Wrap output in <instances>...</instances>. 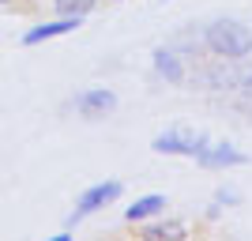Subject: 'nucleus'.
I'll list each match as a JSON object with an SVG mask.
<instances>
[{
	"mask_svg": "<svg viewBox=\"0 0 252 241\" xmlns=\"http://www.w3.org/2000/svg\"><path fill=\"white\" fill-rule=\"evenodd\" d=\"M203 42L215 57H226V61H237L245 53H252V42H249V27H241L237 19H215L203 34Z\"/></svg>",
	"mask_w": 252,
	"mask_h": 241,
	"instance_id": "f257e3e1",
	"label": "nucleus"
},
{
	"mask_svg": "<svg viewBox=\"0 0 252 241\" xmlns=\"http://www.w3.org/2000/svg\"><path fill=\"white\" fill-rule=\"evenodd\" d=\"M158 155H185V158H200L211 147L207 132H196V128H169V132H158L151 139Z\"/></svg>",
	"mask_w": 252,
	"mask_h": 241,
	"instance_id": "f03ea898",
	"label": "nucleus"
},
{
	"mask_svg": "<svg viewBox=\"0 0 252 241\" xmlns=\"http://www.w3.org/2000/svg\"><path fill=\"white\" fill-rule=\"evenodd\" d=\"M121 192H125V189H121V181H98V185H91V189H87L83 196L75 200V211H72V219H68V222L75 226L79 219H87V215L102 211L105 204H113V200L121 196Z\"/></svg>",
	"mask_w": 252,
	"mask_h": 241,
	"instance_id": "7ed1b4c3",
	"label": "nucleus"
},
{
	"mask_svg": "<svg viewBox=\"0 0 252 241\" xmlns=\"http://www.w3.org/2000/svg\"><path fill=\"white\" fill-rule=\"evenodd\" d=\"M75 109H79V117H87V121H98V117H105V113L117 109V95L109 91V87L79 91V95H75Z\"/></svg>",
	"mask_w": 252,
	"mask_h": 241,
	"instance_id": "20e7f679",
	"label": "nucleus"
},
{
	"mask_svg": "<svg viewBox=\"0 0 252 241\" xmlns=\"http://www.w3.org/2000/svg\"><path fill=\"white\" fill-rule=\"evenodd\" d=\"M83 27V15H61V19L53 23H42V27H31V31L23 34V45H42L49 38H61V34H72Z\"/></svg>",
	"mask_w": 252,
	"mask_h": 241,
	"instance_id": "39448f33",
	"label": "nucleus"
},
{
	"mask_svg": "<svg viewBox=\"0 0 252 241\" xmlns=\"http://www.w3.org/2000/svg\"><path fill=\"white\" fill-rule=\"evenodd\" d=\"M196 162H200V166H207V170H226V166H245V162H249V155H245V151H237L233 143H211L207 151L196 158Z\"/></svg>",
	"mask_w": 252,
	"mask_h": 241,
	"instance_id": "423d86ee",
	"label": "nucleus"
},
{
	"mask_svg": "<svg viewBox=\"0 0 252 241\" xmlns=\"http://www.w3.org/2000/svg\"><path fill=\"white\" fill-rule=\"evenodd\" d=\"M158 211H166V196L151 192V196H139L136 204L125 211V219H128V222H143V219H155Z\"/></svg>",
	"mask_w": 252,
	"mask_h": 241,
	"instance_id": "0eeeda50",
	"label": "nucleus"
},
{
	"mask_svg": "<svg viewBox=\"0 0 252 241\" xmlns=\"http://www.w3.org/2000/svg\"><path fill=\"white\" fill-rule=\"evenodd\" d=\"M155 72L166 75L169 83H181V79H185V68H181L177 53H169V49H155Z\"/></svg>",
	"mask_w": 252,
	"mask_h": 241,
	"instance_id": "6e6552de",
	"label": "nucleus"
},
{
	"mask_svg": "<svg viewBox=\"0 0 252 241\" xmlns=\"http://www.w3.org/2000/svg\"><path fill=\"white\" fill-rule=\"evenodd\" d=\"M143 238H185V226L181 222H155L143 230Z\"/></svg>",
	"mask_w": 252,
	"mask_h": 241,
	"instance_id": "1a4fd4ad",
	"label": "nucleus"
},
{
	"mask_svg": "<svg viewBox=\"0 0 252 241\" xmlns=\"http://www.w3.org/2000/svg\"><path fill=\"white\" fill-rule=\"evenodd\" d=\"M91 8H94V0H57L61 15H87Z\"/></svg>",
	"mask_w": 252,
	"mask_h": 241,
	"instance_id": "9d476101",
	"label": "nucleus"
},
{
	"mask_svg": "<svg viewBox=\"0 0 252 241\" xmlns=\"http://www.w3.org/2000/svg\"><path fill=\"white\" fill-rule=\"evenodd\" d=\"M215 200H219V204H233V200H237V192H230V189H219V192H215Z\"/></svg>",
	"mask_w": 252,
	"mask_h": 241,
	"instance_id": "9b49d317",
	"label": "nucleus"
},
{
	"mask_svg": "<svg viewBox=\"0 0 252 241\" xmlns=\"http://www.w3.org/2000/svg\"><path fill=\"white\" fill-rule=\"evenodd\" d=\"M249 42H252V31H249Z\"/></svg>",
	"mask_w": 252,
	"mask_h": 241,
	"instance_id": "f8f14e48",
	"label": "nucleus"
},
{
	"mask_svg": "<svg viewBox=\"0 0 252 241\" xmlns=\"http://www.w3.org/2000/svg\"><path fill=\"white\" fill-rule=\"evenodd\" d=\"M0 4H4V0H0Z\"/></svg>",
	"mask_w": 252,
	"mask_h": 241,
	"instance_id": "ddd939ff",
	"label": "nucleus"
}]
</instances>
